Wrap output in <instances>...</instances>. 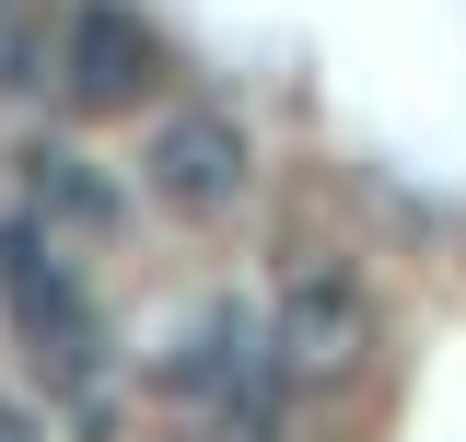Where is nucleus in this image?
<instances>
[{"label":"nucleus","instance_id":"obj_1","mask_svg":"<svg viewBox=\"0 0 466 442\" xmlns=\"http://www.w3.org/2000/svg\"><path fill=\"white\" fill-rule=\"evenodd\" d=\"M0 303H12V326H24V349H35V373H47V385H70L82 407H94L106 326H94V303H82L70 256H58L35 221H0Z\"/></svg>","mask_w":466,"mask_h":442},{"label":"nucleus","instance_id":"obj_2","mask_svg":"<svg viewBox=\"0 0 466 442\" xmlns=\"http://www.w3.org/2000/svg\"><path fill=\"white\" fill-rule=\"evenodd\" d=\"M257 349H268L280 385H350L373 361V291L350 268H291L280 303H268V326H257Z\"/></svg>","mask_w":466,"mask_h":442},{"label":"nucleus","instance_id":"obj_3","mask_svg":"<svg viewBox=\"0 0 466 442\" xmlns=\"http://www.w3.org/2000/svg\"><path fill=\"white\" fill-rule=\"evenodd\" d=\"M140 186L164 198L175 221H222L245 210V186H257V152H245V116L233 105H164L152 116V152H140Z\"/></svg>","mask_w":466,"mask_h":442},{"label":"nucleus","instance_id":"obj_4","mask_svg":"<svg viewBox=\"0 0 466 442\" xmlns=\"http://www.w3.org/2000/svg\"><path fill=\"white\" fill-rule=\"evenodd\" d=\"M152 82H164V35H152L128 0H82V12H70V47H58V94L82 116H128Z\"/></svg>","mask_w":466,"mask_h":442},{"label":"nucleus","instance_id":"obj_5","mask_svg":"<svg viewBox=\"0 0 466 442\" xmlns=\"http://www.w3.org/2000/svg\"><path fill=\"white\" fill-rule=\"evenodd\" d=\"M35 210H47V245H106L116 233V186L70 152H35Z\"/></svg>","mask_w":466,"mask_h":442},{"label":"nucleus","instance_id":"obj_6","mask_svg":"<svg viewBox=\"0 0 466 442\" xmlns=\"http://www.w3.org/2000/svg\"><path fill=\"white\" fill-rule=\"evenodd\" d=\"M210 442H280V373H268V361L210 396Z\"/></svg>","mask_w":466,"mask_h":442},{"label":"nucleus","instance_id":"obj_7","mask_svg":"<svg viewBox=\"0 0 466 442\" xmlns=\"http://www.w3.org/2000/svg\"><path fill=\"white\" fill-rule=\"evenodd\" d=\"M0 82H24V0H0Z\"/></svg>","mask_w":466,"mask_h":442},{"label":"nucleus","instance_id":"obj_8","mask_svg":"<svg viewBox=\"0 0 466 442\" xmlns=\"http://www.w3.org/2000/svg\"><path fill=\"white\" fill-rule=\"evenodd\" d=\"M0 442H35V419H24V407H12V396H0Z\"/></svg>","mask_w":466,"mask_h":442}]
</instances>
